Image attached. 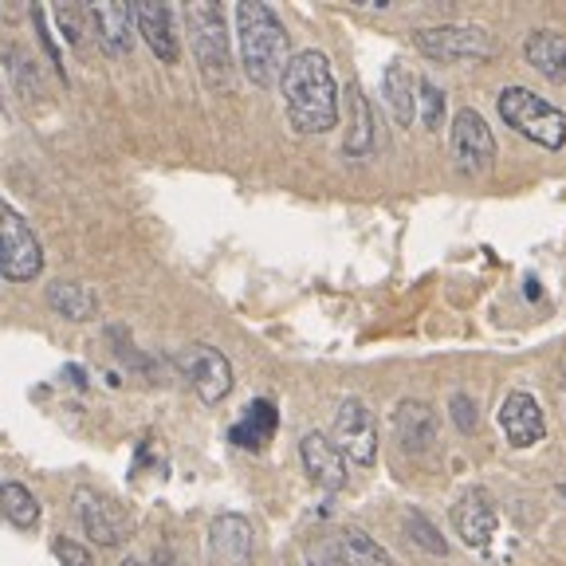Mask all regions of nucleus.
<instances>
[{"mask_svg": "<svg viewBox=\"0 0 566 566\" xmlns=\"http://www.w3.org/2000/svg\"><path fill=\"white\" fill-rule=\"evenodd\" d=\"M80 520H83V531H87L98 547H118V543H123V527H118V520L111 515V507H103L98 500H91V495H83Z\"/></svg>", "mask_w": 566, "mask_h": 566, "instance_id": "nucleus-23", "label": "nucleus"}, {"mask_svg": "<svg viewBox=\"0 0 566 566\" xmlns=\"http://www.w3.org/2000/svg\"><path fill=\"white\" fill-rule=\"evenodd\" d=\"M55 20H60V32L71 48L83 44V35H87V9L83 4H60L55 9Z\"/></svg>", "mask_w": 566, "mask_h": 566, "instance_id": "nucleus-27", "label": "nucleus"}, {"mask_svg": "<svg viewBox=\"0 0 566 566\" xmlns=\"http://www.w3.org/2000/svg\"><path fill=\"white\" fill-rule=\"evenodd\" d=\"M237 44H240V67L256 87H272L287 67V32L280 17L268 4L240 0L237 4Z\"/></svg>", "mask_w": 566, "mask_h": 566, "instance_id": "nucleus-2", "label": "nucleus"}, {"mask_svg": "<svg viewBox=\"0 0 566 566\" xmlns=\"http://www.w3.org/2000/svg\"><path fill=\"white\" fill-rule=\"evenodd\" d=\"M177 366L186 374V381L197 389V398L205 406H221L224 398L232 394V366L217 346H186V350L177 354Z\"/></svg>", "mask_w": 566, "mask_h": 566, "instance_id": "nucleus-9", "label": "nucleus"}, {"mask_svg": "<svg viewBox=\"0 0 566 566\" xmlns=\"http://www.w3.org/2000/svg\"><path fill=\"white\" fill-rule=\"evenodd\" d=\"M417 103H421V123L424 130H437L444 118V91L433 80H417Z\"/></svg>", "mask_w": 566, "mask_h": 566, "instance_id": "nucleus-26", "label": "nucleus"}, {"mask_svg": "<svg viewBox=\"0 0 566 566\" xmlns=\"http://www.w3.org/2000/svg\"><path fill=\"white\" fill-rule=\"evenodd\" d=\"M186 28L193 40L197 67H201L205 83L217 91L232 87V52H229V24H224L221 4L212 0H193L186 4Z\"/></svg>", "mask_w": 566, "mask_h": 566, "instance_id": "nucleus-3", "label": "nucleus"}, {"mask_svg": "<svg viewBox=\"0 0 566 566\" xmlns=\"http://www.w3.org/2000/svg\"><path fill=\"white\" fill-rule=\"evenodd\" d=\"M335 551H338V558H343L346 566H394V558L386 555V547H381L378 539H370V535H366V531H358V527L338 531Z\"/></svg>", "mask_w": 566, "mask_h": 566, "instance_id": "nucleus-22", "label": "nucleus"}, {"mask_svg": "<svg viewBox=\"0 0 566 566\" xmlns=\"http://www.w3.org/2000/svg\"><path fill=\"white\" fill-rule=\"evenodd\" d=\"M449 150H452L457 169L469 177H480L495 166V138H492V130H488L480 111H472V106L457 111L452 130H449Z\"/></svg>", "mask_w": 566, "mask_h": 566, "instance_id": "nucleus-7", "label": "nucleus"}, {"mask_svg": "<svg viewBox=\"0 0 566 566\" xmlns=\"http://www.w3.org/2000/svg\"><path fill=\"white\" fill-rule=\"evenodd\" d=\"M346 103H350V130H346L343 150L350 154V158H363V154L374 150V123H370V103H366L358 83L346 87Z\"/></svg>", "mask_w": 566, "mask_h": 566, "instance_id": "nucleus-21", "label": "nucleus"}, {"mask_svg": "<svg viewBox=\"0 0 566 566\" xmlns=\"http://www.w3.org/2000/svg\"><path fill=\"white\" fill-rule=\"evenodd\" d=\"M48 307H52L60 318H67V323H91V318L98 315L95 292L83 287V283H71V280L48 283Z\"/></svg>", "mask_w": 566, "mask_h": 566, "instance_id": "nucleus-19", "label": "nucleus"}, {"mask_svg": "<svg viewBox=\"0 0 566 566\" xmlns=\"http://www.w3.org/2000/svg\"><path fill=\"white\" fill-rule=\"evenodd\" d=\"M0 515L17 527H35L40 523V504L24 484H0Z\"/></svg>", "mask_w": 566, "mask_h": 566, "instance_id": "nucleus-24", "label": "nucleus"}, {"mask_svg": "<svg viewBox=\"0 0 566 566\" xmlns=\"http://www.w3.org/2000/svg\"><path fill=\"white\" fill-rule=\"evenodd\" d=\"M381 95H386L389 103V115H394V123L398 126H409L417 115V80L409 75L406 63H389L386 75H381Z\"/></svg>", "mask_w": 566, "mask_h": 566, "instance_id": "nucleus-20", "label": "nucleus"}, {"mask_svg": "<svg viewBox=\"0 0 566 566\" xmlns=\"http://www.w3.org/2000/svg\"><path fill=\"white\" fill-rule=\"evenodd\" d=\"M413 48L441 63H484L495 55V40L476 24H441L413 32Z\"/></svg>", "mask_w": 566, "mask_h": 566, "instance_id": "nucleus-6", "label": "nucleus"}, {"mask_svg": "<svg viewBox=\"0 0 566 566\" xmlns=\"http://www.w3.org/2000/svg\"><path fill=\"white\" fill-rule=\"evenodd\" d=\"M331 444L354 464H374L378 460V417L370 413V406L363 398H346L338 406Z\"/></svg>", "mask_w": 566, "mask_h": 566, "instance_id": "nucleus-8", "label": "nucleus"}, {"mask_svg": "<svg viewBox=\"0 0 566 566\" xmlns=\"http://www.w3.org/2000/svg\"><path fill=\"white\" fill-rule=\"evenodd\" d=\"M500 429L504 437L515 444V449H531V444H539L547 437V421H543V409L539 401L523 394V389H512L500 406Z\"/></svg>", "mask_w": 566, "mask_h": 566, "instance_id": "nucleus-11", "label": "nucleus"}, {"mask_svg": "<svg viewBox=\"0 0 566 566\" xmlns=\"http://www.w3.org/2000/svg\"><path fill=\"white\" fill-rule=\"evenodd\" d=\"M300 457H303V469L307 476L315 480L323 492H343L346 488V457L331 444V437L323 433H307L300 441Z\"/></svg>", "mask_w": 566, "mask_h": 566, "instance_id": "nucleus-12", "label": "nucleus"}, {"mask_svg": "<svg viewBox=\"0 0 566 566\" xmlns=\"http://www.w3.org/2000/svg\"><path fill=\"white\" fill-rule=\"evenodd\" d=\"M52 551H55V558H60V566H95V558L87 555V547H80V543L67 539V535H55Z\"/></svg>", "mask_w": 566, "mask_h": 566, "instance_id": "nucleus-29", "label": "nucleus"}, {"mask_svg": "<svg viewBox=\"0 0 566 566\" xmlns=\"http://www.w3.org/2000/svg\"><path fill=\"white\" fill-rule=\"evenodd\" d=\"M87 17L98 28V44L106 55H126L134 48V4L111 0V4H95L87 9Z\"/></svg>", "mask_w": 566, "mask_h": 566, "instance_id": "nucleus-16", "label": "nucleus"}, {"mask_svg": "<svg viewBox=\"0 0 566 566\" xmlns=\"http://www.w3.org/2000/svg\"><path fill=\"white\" fill-rule=\"evenodd\" d=\"M311 566H318V563H311Z\"/></svg>", "mask_w": 566, "mask_h": 566, "instance_id": "nucleus-31", "label": "nucleus"}, {"mask_svg": "<svg viewBox=\"0 0 566 566\" xmlns=\"http://www.w3.org/2000/svg\"><path fill=\"white\" fill-rule=\"evenodd\" d=\"M523 55L535 71H539L547 83H566V35L555 28H543V32H531Z\"/></svg>", "mask_w": 566, "mask_h": 566, "instance_id": "nucleus-17", "label": "nucleus"}, {"mask_svg": "<svg viewBox=\"0 0 566 566\" xmlns=\"http://www.w3.org/2000/svg\"><path fill=\"white\" fill-rule=\"evenodd\" d=\"M123 566H146V563H138V558H126V563Z\"/></svg>", "mask_w": 566, "mask_h": 566, "instance_id": "nucleus-30", "label": "nucleus"}, {"mask_svg": "<svg viewBox=\"0 0 566 566\" xmlns=\"http://www.w3.org/2000/svg\"><path fill=\"white\" fill-rule=\"evenodd\" d=\"M500 118H504L512 130H520L527 142L543 146V150H563L566 146V115L558 106H551L547 98H539L527 87H504L500 98Z\"/></svg>", "mask_w": 566, "mask_h": 566, "instance_id": "nucleus-4", "label": "nucleus"}, {"mask_svg": "<svg viewBox=\"0 0 566 566\" xmlns=\"http://www.w3.org/2000/svg\"><path fill=\"white\" fill-rule=\"evenodd\" d=\"M406 535H409V543H413V547L429 551V555H449V543L441 539V531L424 520L421 512H409L406 515Z\"/></svg>", "mask_w": 566, "mask_h": 566, "instance_id": "nucleus-25", "label": "nucleus"}, {"mask_svg": "<svg viewBox=\"0 0 566 566\" xmlns=\"http://www.w3.org/2000/svg\"><path fill=\"white\" fill-rule=\"evenodd\" d=\"M283 106L300 134H327L338 123V87L331 60L315 48L295 52L280 75Z\"/></svg>", "mask_w": 566, "mask_h": 566, "instance_id": "nucleus-1", "label": "nucleus"}, {"mask_svg": "<svg viewBox=\"0 0 566 566\" xmlns=\"http://www.w3.org/2000/svg\"><path fill=\"white\" fill-rule=\"evenodd\" d=\"M449 413H452V421H457L460 433H476L480 417H476V401H472L469 394H452Z\"/></svg>", "mask_w": 566, "mask_h": 566, "instance_id": "nucleus-28", "label": "nucleus"}, {"mask_svg": "<svg viewBox=\"0 0 566 566\" xmlns=\"http://www.w3.org/2000/svg\"><path fill=\"white\" fill-rule=\"evenodd\" d=\"M209 547L221 566H248V558H252V523L244 515H217L209 527Z\"/></svg>", "mask_w": 566, "mask_h": 566, "instance_id": "nucleus-14", "label": "nucleus"}, {"mask_svg": "<svg viewBox=\"0 0 566 566\" xmlns=\"http://www.w3.org/2000/svg\"><path fill=\"white\" fill-rule=\"evenodd\" d=\"M394 433L406 452H424L437 441V409L429 401L406 398L394 409Z\"/></svg>", "mask_w": 566, "mask_h": 566, "instance_id": "nucleus-15", "label": "nucleus"}, {"mask_svg": "<svg viewBox=\"0 0 566 566\" xmlns=\"http://www.w3.org/2000/svg\"><path fill=\"white\" fill-rule=\"evenodd\" d=\"M134 24H138V35L150 44V52L158 55L161 63H177L181 48H177V32H174V12L169 4H158V0H142L134 4Z\"/></svg>", "mask_w": 566, "mask_h": 566, "instance_id": "nucleus-13", "label": "nucleus"}, {"mask_svg": "<svg viewBox=\"0 0 566 566\" xmlns=\"http://www.w3.org/2000/svg\"><path fill=\"white\" fill-rule=\"evenodd\" d=\"M275 424H280V413H275V406L268 398H256L252 406L244 409V417H240L237 424L229 429V441L240 444V449H264L268 441L275 437Z\"/></svg>", "mask_w": 566, "mask_h": 566, "instance_id": "nucleus-18", "label": "nucleus"}, {"mask_svg": "<svg viewBox=\"0 0 566 566\" xmlns=\"http://www.w3.org/2000/svg\"><path fill=\"white\" fill-rule=\"evenodd\" d=\"M495 523H500L495 500L484 488H469V492L457 500V507H452V527H457V535L469 543L472 551H488V543H492V535H495Z\"/></svg>", "mask_w": 566, "mask_h": 566, "instance_id": "nucleus-10", "label": "nucleus"}, {"mask_svg": "<svg viewBox=\"0 0 566 566\" xmlns=\"http://www.w3.org/2000/svg\"><path fill=\"white\" fill-rule=\"evenodd\" d=\"M44 272V248L35 240L32 224L12 209L9 201H0V275L12 283H28Z\"/></svg>", "mask_w": 566, "mask_h": 566, "instance_id": "nucleus-5", "label": "nucleus"}]
</instances>
